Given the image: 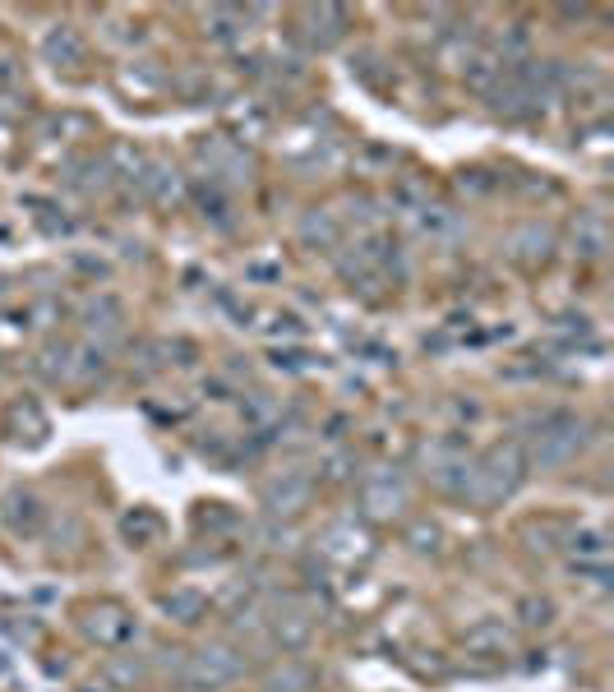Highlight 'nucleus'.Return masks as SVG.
<instances>
[{
	"label": "nucleus",
	"instance_id": "obj_19",
	"mask_svg": "<svg viewBox=\"0 0 614 692\" xmlns=\"http://www.w3.org/2000/svg\"><path fill=\"white\" fill-rule=\"evenodd\" d=\"M121 531H125V540H134V545H148V540H157V531H162V517L148 513V508H134V513H125Z\"/></svg>",
	"mask_w": 614,
	"mask_h": 692
},
{
	"label": "nucleus",
	"instance_id": "obj_17",
	"mask_svg": "<svg viewBox=\"0 0 614 692\" xmlns=\"http://www.w3.org/2000/svg\"><path fill=\"white\" fill-rule=\"evenodd\" d=\"M5 522H10V531H37V522H42V503L33 499V494L24 490H14L10 499H5Z\"/></svg>",
	"mask_w": 614,
	"mask_h": 692
},
{
	"label": "nucleus",
	"instance_id": "obj_22",
	"mask_svg": "<svg viewBox=\"0 0 614 692\" xmlns=\"http://www.w3.org/2000/svg\"><path fill=\"white\" fill-rule=\"evenodd\" d=\"M573 545V554H578V563H605V531H596V526H587V531H578V536L568 540Z\"/></svg>",
	"mask_w": 614,
	"mask_h": 692
},
{
	"label": "nucleus",
	"instance_id": "obj_7",
	"mask_svg": "<svg viewBox=\"0 0 614 692\" xmlns=\"http://www.w3.org/2000/svg\"><path fill=\"white\" fill-rule=\"evenodd\" d=\"M268 628H273V642L282 646V651H301V646H310V637H314V619L305 609L277 614V619H268Z\"/></svg>",
	"mask_w": 614,
	"mask_h": 692
},
{
	"label": "nucleus",
	"instance_id": "obj_23",
	"mask_svg": "<svg viewBox=\"0 0 614 692\" xmlns=\"http://www.w3.org/2000/svg\"><path fill=\"white\" fill-rule=\"evenodd\" d=\"M518 619L527 623V628H550V623H554V605L545 596H527L518 605Z\"/></svg>",
	"mask_w": 614,
	"mask_h": 692
},
{
	"label": "nucleus",
	"instance_id": "obj_3",
	"mask_svg": "<svg viewBox=\"0 0 614 692\" xmlns=\"http://www.w3.org/2000/svg\"><path fill=\"white\" fill-rule=\"evenodd\" d=\"M245 674V656L241 651H231V646H204V651H194L190 660L181 665V688L185 692H217L236 683Z\"/></svg>",
	"mask_w": 614,
	"mask_h": 692
},
{
	"label": "nucleus",
	"instance_id": "obj_6",
	"mask_svg": "<svg viewBox=\"0 0 614 692\" xmlns=\"http://www.w3.org/2000/svg\"><path fill=\"white\" fill-rule=\"evenodd\" d=\"M407 508V480L398 471H379L361 485V513L370 522H388V517H398Z\"/></svg>",
	"mask_w": 614,
	"mask_h": 692
},
{
	"label": "nucleus",
	"instance_id": "obj_24",
	"mask_svg": "<svg viewBox=\"0 0 614 692\" xmlns=\"http://www.w3.org/2000/svg\"><path fill=\"white\" fill-rule=\"evenodd\" d=\"M107 679L116 683V688H134V683L144 679V665L134 656H125V660H107Z\"/></svg>",
	"mask_w": 614,
	"mask_h": 692
},
{
	"label": "nucleus",
	"instance_id": "obj_4",
	"mask_svg": "<svg viewBox=\"0 0 614 692\" xmlns=\"http://www.w3.org/2000/svg\"><path fill=\"white\" fill-rule=\"evenodd\" d=\"M259 499H264V508H268L273 517L301 513V508H310V499H314V476H310V471H301V466H291V471H277L273 480H264Z\"/></svg>",
	"mask_w": 614,
	"mask_h": 692
},
{
	"label": "nucleus",
	"instance_id": "obj_26",
	"mask_svg": "<svg viewBox=\"0 0 614 692\" xmlns=\"http://www.w3.org/2000/svg\"><path fill=\"white\" fill-rule=\"evenodd\" d=\"M347 471H351V457H347V453L328 457V466H324V476H328V480H347Z\"/></svg>",
	"mask_w": 614,
	"mask_h": 692
},
{
	"label": "nucleus",
	"instance_id": "obj_12",
	"mask_svg": "<svg viewBox=\"0 0 614 692\" xmlns=\"http://www.w3.org/2000/svg\"><path fill=\"white\" fill-rule=\"evenodd\" d=\"M462 79H467L476 93H494V84L504 79V60L494 51H476V56L462 60Z\"/></svg>",
	"mask_w": 614,
	"mask_h": 692
},
{
	"label": "nucleus",
	"instance_id": "obj_18",
	"mask_svg": "<svg viewBox=\"0 0 614 692\" xmlns=\"http://www.w3.org/2000/svg\"><path fill=\"white\" fill-rule=\"evenodd\" d=\"M319 545H324L328 559H342V563H351L356 554H365V536L356 531V526H333Z\"/></svg>",
	"mask_w": 614,
	"mask_h": 692
},
{
	"label": "nucleus",
	"instance_id": "obj_16",
	"mask_svg": "<svg viewBox=\"0 0 614 692\" xmlns=\"http://www.w3.org/2000/svg\"><path fill=\"white\" fill-rule=\"evenodd\" d=\"M605 222L596 213H582L578 222H573V245H578V254L582 259H601L605 254Z\"/></svg>",
	"mask_w": 614,
	"mask_h": 692
},
{
	"label": "nucleus",
	"instance_id": "obj_10",
	"mask_svg": "<svg viewBox=\"0 0 614 692\" xmlns=\"http://www.w3.org/2000/svg\"><path fill=\"white\" fill-rule=\"evenodd\" d=\"M42 56H47L51 65H79V60H84V37H79V28L56 24L47 37H42Z\"/></svg>",
	"mask_w": 614,
	"mask_h": 692
},
{
	"label": "nucleus",
	"instance_id": "obj_25",
	"mask_svg": "<svg viewBox=\"0 0 614 692\" xmlns=\"http://www.w3.org/2000/svg\"><path fill=\"white\" fill-rule=\"evenodd\" d=\"M273 416H277V402H273V397H268V393H254L250 397V420H254V425H268Z\"/></svg>",
	"mask_w": 614,
	"mask_h": 692
},
{
	"label": "nucleus",
	"instance_id": "obj_21",
	"mask_svg": "<svg viewBox=\"0 0 614 692\" xmlns=\"http://www.w3.org/2000/svg\"><path fill=\"white\" fill-rule=\"evenodd\" d=\"M70 360H74V351H70L65 342H61V346H47V351H42V365H37V370H42V379L61 383V379H70V374H74Z\"/></svg>",
	"mask_w": 614,
	"mask_h": 692
},
{
	"label": "nucleus",
	"instance_id": "obj_11",
	"mask_svg": "<svg viewBox=\"0 0 614 692\" xmlns=\"http://www.w3.org/2000/svg\"><path fill=\"white\" fill-rule=\"evenodd\" d=\"M259 688L264 692H310L314 688V669L301 665V660H282V665L268 669Z\"/></svg>",
	"mask_w": 614,
	"mask_h": 692
},
{
	"label": "nucleus",
	"instance_id": "obj_14",
	"mask_svg": "<svg viewBox=\"0 0 614 692\" xmlns=\"http://www.w3.org/2000/svg\"><path fill=\"white\" fill-rule=\"evenodd\" d=\"M121 323H125L121 300L107 296V291H102V296H93L84 305V328H88V333H116Z\"/></svg>",
	"mask_w": 614,
	"mask_h": 692
},
{
	"label": "nucleus",
	"instance_id": "obj_2",
	"mask_svg": "<svg viewBox=\"0 0 614 692\" xmlns=\"http://www.w3.org/2000/svg\"><path fill=\"white\" fill-rule=\"evenodd\" d=\"M527 476V453H522L518 443H499L481 462H471V499L481 503H499L522 485Z\"/></svg>",
	"mask_w": 614,
	"mask_h": 692
},
{
	"label": "nucleus",
	"instance_id": "obj_20",
	"mask_svg": "<svg viewBox=\"0 0 614 692\" xmlns=\"http://www.w3.org/2000/svg\"><path fill=\"white\" fill-rule=\"evenodd\" d=\"M508 642H513V637H508V628H504V623H494V619L476 623V628L467 633L471 651H508Z\"/></svg>",
	"mask_w": 614,
	"mask_h": 692
},
{
	"label": "nucleus",
	"instance_id": "obj_13",
	"mask_svg": "<svg viewBox=\"0 0 614 692\" xmlns=\"http://www.w3.org/2000/svg\"><path fill=\"white\" fill-rule=\"evenodd\" d=\"M208 609V596L204 591H194V586H176L162 596V614H171L176 623H199Z\"/></svg>",
	"mask_w": 614,
	"mask_h": 692
},
{
	"label": "nucleus",
	"instance_id": "obj_9",
	"mask_svg": "<svg viewBox=\"0 0 614 692\" xmlns=\"http://www.w3.org/2000/svg\"><path fill=\"white\" fill-rule=\"evenodd\" d=\"M88 633H93L102 646H121L125 637L134 633V623H130V614H125V609L102 605V609H93V614H88Z\"/></svg>",
	"mask_w": 614,
	"mask_h": 692
},
{
	"label": "nucleus",
	"instance_id": "obj_15",
	"mask_svg": "<svg viewBox=\"0 0 614 692\" xmlns=\"http://www.w3.org/2000/svg\"><path fill=\"white\" fill-rule=\"evenodd\" d=\"M342 236V222L333 213H324V208H314V213L301 217V240L305 245H319V250H333Z\"/></svg>",
	"mask_w": 614,
	"mask_h": 692
},
{
	"label": "nucleus",
	"instance_id": "obj_5",
	"mask_svg": "<svg viewBox=\"0 0 614 692\" xmlns=\"http://www.w3.org/2000/svg\"><path fill=\"white\" fill-rule=\"evenodd\" d=\"M504 254L518 263V268H541V263L554 254V227L550 222H541V217H531V222H522V227L508 231Z\"/></svg>",
	"mask_w": 614,
	"mask_h": 692
},
{
	"label": "nucleus",
	"instance_id": "obj_1",
	"mask_svg": "<svg viewBox=\"0 0 614 692\" xmlns=\"http://www.w3.org/2000/svg\"><path fill=\"white\" fill-rule=\"evenodd\" d=\"M587 443V420L573 416V411H545L541 420H536V434H531V466H541V471H550V466H564L578 457V448Z\"/></svg>",
	"mask_w": 614,
	"mask_h": 692
},
{
	"label": "nucleus",
	"instance_id": "obj_27",
	"mask_svg": "<svg viewBox=\"0 0 614 692\" xmlns=\"http://www.w3.org/2000/svg\"><path fill=\"white\" fill-rule=\"evenodd\" d=\"M88 692H97V688H88Z\"/></svg>",
	"mask_w": 614,
	"mask_h": 692
},
{
	"label": "nucleus",
	"instance_id": "obj_8",
	"mask_svg": "<svg viewBox=\"0 0 614 692\" xmlns=\"http://www.w3.org/2000/svg\"><path fill=\"white\" fill-rule=\"evenodd\" d=\"M305 33H310V42H319V47H333L342 33H347V10L342 5H319V10H305Z\"/></svg>",
	"mask_w": 614,
	"mask_h": 692
}]
</instances>
